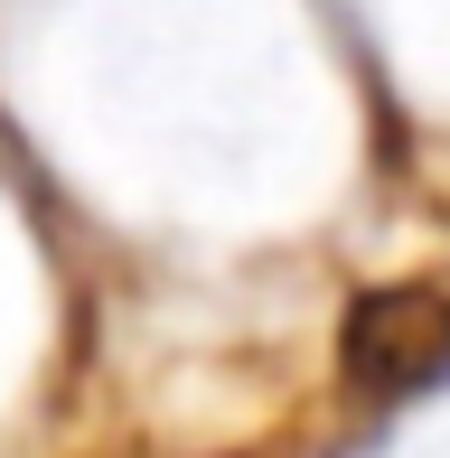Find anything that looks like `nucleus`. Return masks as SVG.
I'll return each mask as SVG.
<instances>
[{
  "label": "nucleus",
  "mask_w": 450,
  "mask_h": 458,
  "mask_svg": "<svg viewBox=\"0 0 450 458\" xmlns=\"http://www.w3.org/2000/svg\"><path fill=\"white\" fill-rule=\"evenodd\" d=\"M338 374L357 403H422L450 384V290L403 281V290H366L347 309Z\"/></svg>",
  "instance_id": "nucleus-1"
}]
</instances>
